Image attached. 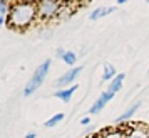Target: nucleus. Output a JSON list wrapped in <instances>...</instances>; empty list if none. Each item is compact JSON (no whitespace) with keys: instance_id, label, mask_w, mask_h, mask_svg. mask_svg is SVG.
<instances>
[{"instance_id":"17","label":"nucleus","mask_w":149,"mask_h":138,"mask_svg":"<svg viewBox=\"0 0 149 138\" xmlns=\"http://www.w3.org/2000/svg\"><path fill=\"white\" fill-rule=\"evenodd\" d=\"M25 138H37V133L30 131V133H27V135H25Z\"/></svg>"},{"instance_id":"21","label":"nucleus","mask_w":149,"mask_h":138,"mask_svg":"<svg viewBox=\"0 0 149 138\" xmlns=\"http://www.w3.org/2000/svg\"><path fill=\"white\" fill-rule=\"evenodd\" d=\"M29 2H39V0H29Z\"/></svg>"},{"instance_id":"19","label":"nucleus","mask_w":149,"mask_h":138,"mask_svg":"<svg viewBox=\"0 0 149 138\" xmlns=\"http://www.w3.org/2000/svg\"><path fill=\"white\" fill-rule=\"evenodd\" d=\"M64 52H65L64 49H57V56H59V57H62V56H64Z\"/></svg>"},{"instance_id":"10","label":"nucleus","mask_w":149,"mask_h":138,"mask_svg":"<svg viewBox=\"0 0 149 138\" xmlns=\"http://www.w3.org/2000/svg\"><path fill=\"white\" fill-rule=\"evenodd\" d=\"M139 106H141V103H139V101H137V103H134L132 106H131V108H127V110L124 111L121 116L116 118V123H124V121H127L129 118H131V116H132V115L136 113V111L139 110Z\"/></svg>"},{"instance_id":"9","label":"nucleus","mask_w":149,"mask_h":138,"mask_svg":"<svg viewBox=\"0 0 149 138\" xmlns=\"http://www.w3.org/2000/svg\"><path fill=\"white\" fill-rule=\"evenodd\" d=\"M124 79H126V74H124V73H119V74H117V76L111 81V84H109L107 89L111 91V93H114V94H116L117 91L122 89V83H124Z\"/></svg>"},{"instance_id":"7","label":"nucleus","mask_w":149,"mask_h":138,"mask_svg":"<svg viewBox=\"0 0 149 138\" xmlns=\"http://www.w3.org/2000/svg\"><path fill=\"white\" fill-rule=\"evenodd\" d=\"M75 91H77V86H70V88H62V89H57L54 93L55 98H59V99H62L64 103H69L70 101V98H72V94H74Z\"/></svg>"},{"instance_id":"6","label":"nucleus","mask_w":149,"mask_h":138,"mask_svg":"<svg viewBox=\"0 0 149 138\" xmlns=\"http://www.w3.org/2000/svg\"><path fill=\"white\" fill-rule=\"evenodd\" d=\"M126 138H149V128L142 125H134L126 131Z\"/></svg>"},{"instance_id":"4","label":"nucleus","mask_w":149,"mask_h":138,"mask_svg":"<svg viewBox=\"0 0 149 138\" xmlns=\"http://www.w3.org/2000/svg\"><path fill=\"white\" fill-rule=\"evenodd\" d=\"M82 73V66H77V68H72L70 71H67V73H64L57 81H55V86L59 88V89H62V88H65L67 84H70V83H74V79L79 74Z\"/></svg>"},{"instance_id":"1","label":"nucleus","mask_w":149,"mask_h":138,"mask_svg":"<svg viewBox=\"0 0 149 138\" xmlns=\"http://www.w3.org/2000/svg\"><path fill=\"white\" fill-rule=\"evenodd\" d=\"M35 20H37V2L22 0L8 8L5 24L14 30H25Z\"/></svg>"},{"instance_id":"8","label":"nucleus","mask_w":149,"mask_h":138,"mask_svg":"<svg viewBox=\"0 0 149 138\" xmlns=\"http://www.w3.org/2000/svg\"><path fill=\"white\" fill-rule=\"evenodd\" d=\"M112 12H116V7H97L95 10H92V12H91V20L102 19V17L112 14Z\"/></svg>"},{"instance_id":"5","label":"nucleus","mask_w":149,"mask_h":138,"mask_svg":"<svg viewBox=\"0 0 149 138\" xmlns=\"http://www.w3.org/2000/svg\"><path fill=\"white\" fill-rule=\"evenodd\" d=\"M114 98V93H111L109 89H106L104 93H102L101 96H99V99H95V103L91 106V110H89V113L91 115H95V113H99V111H102L104 110V106L111 101Z\"/></svg>"},{"instance_id":"18","label":"nucleus","mask_w":149,"mask_h":138,"mask_svg":"<svg viewBox=\"0 0 149 138\" xmlns=\"http://www.w3.org/2000/svg\"><path fill=\"white\" fill-rule=\"evenodd\" d=\"M5 20H7V17H5V15H0V27L5 24Z\"/></svg>"},{"instance_id":"20","label":"nucleus","mask_w":149,"mask_h":138,"mask_svg":"<svg viewBox=\"0 0 149 138\" xmlns=\"http://www.w3.org/2000/svg\"><path fill=\"white\" fill-rule=\"evenodd\" d=\"M126 2H127V0H117V4H119V5H122V4H126Z\"/></svg>"},{"instance_id":"22","label":"nucleus","mask_w":149,"mask_h":138,"mask_svg":"<svg viewBox=\"0 0 149 138\" xmlns=\"http://www.w3.org/2000/svg\"><path fill=\"white\" fill-rule=\"evenodd\" d=\"M146 4H149V0H146Z\"/></svg>"},{"instance_id":"14","label":"nucleus","mask_w":149,"mask_h":138,"mask_svg":"<svg viewBox=\"0 0 149 138\" xmlns=\"http://www.w3.org/2000/svg\"><path fill=\"white\" fill-rule=\"evenodd\" d=\"M62 59H64V62H65V64H69V66H74L75 62H77V54H75V52H72V51H65V52H64V56H62Z\"/></svg>"},{"instance_id":"23","label":"nucleus","mask_w":149,"mask_h":138,"mask_svg":"<svg viewBox=\"0 0 149 138\" xmlns=\"http://www.w3.org/2000/svg\"><path fill=\"white\" fill-rule=\"evenodd\" d=\"M3 2H7V0H3Z\"/></svg>"},{"instance_id":"13","label":"nucleus","mask_w":149,"mask_h":138,"mask_svg":"<svg viewBox=\"0 0 149 138\" xmlns=\"http://www.w3.org/2000/svg\"><path fill=\"white\" fill-rule=\"evenodd\" d=\"M62 120H64V113H57V115H54L50 120H47V121L44 123V126H45V128H52V126L61 123Z\"/></svg>"},{"instance_id":"11","label":"nucleus","mask_w":149,"mask_h":138,"mask_svg":"<svg viewBox=\"0 0 149 138\" xmlns=\"http://www.w3.org/2000/svg\"><path fill=\"white\" fill-rule=\"evenodd\" d=\"M117 76L116 68L112 64H104V74H102V81H112Z\"/></svg>"},{"instance_id":"15","label":"nucleus","mask_w":149,"mask_h":138,"mask_svg":"<svg viewBox=\"0 0 149 138\" xmlns=\"http://www.w3.org/2000/svg\"><path fill=\"white\" fill-rule=\"evenodd\" d=\"M8 4L7 2H3V0H0V15H5V14H8Z\"/></svg>"},{"instance_id":"12","label":"nucleus","mask_w":149,"mask_h":138,"mask_svg":"<svg viewBox=\"0 0 149 138\" xmlns=\"http://www.w3.org/2000/svg\"><path fill=\"white\" fill-rule=\"evenodd\" d=\"M99 138H126V131L122 130H107L101 133Z\"/></svg>"},{"instance_id":"3","label":"nucleus","mask_w":149,"mask_h":138,"mask_svg":"<svg viewBox=\"0 0 149 138\" xmlns=\"http://www.w3.org/2000/svg\"><path fill=\"white\" fill-rule=\"evenodd\" d=\"M62 4L61 0H39L37 2V19L50 20L61 14Z\"/></svg>"},{"instance_id":"2","label":"nucleus","mask_w":149,"mask_h":138,"mask_svg":"<svg viewBox=\"0 0 149 138\" xmlns=\"http://www.w3.org/2000/svg\"><path fill=\"white\" fill-rule=\"evenodd\" d=\"M50 66H52V61L50 59H45L37 68V71L34 73V76L30 77V81L27 83V86L24 88V96H32L35 91L40 88L42 83H44V79L47 77V73L50 71Z\"/></svg>"},{"instance_id":"16","label":"nucleus","mask_w":149,"mask_h":138,"mask_svg":"<svg viewBox=\"0 0 149 138\" xmlns=\"http://www.w3.org/2000/svg\"><path fill=\"white\" fill-rule=\"evenodd\" d=\"M89 123H91V118H89V116H84V118L81 120V125H82V126H87Z\"/></svg>"}]
</instances>
